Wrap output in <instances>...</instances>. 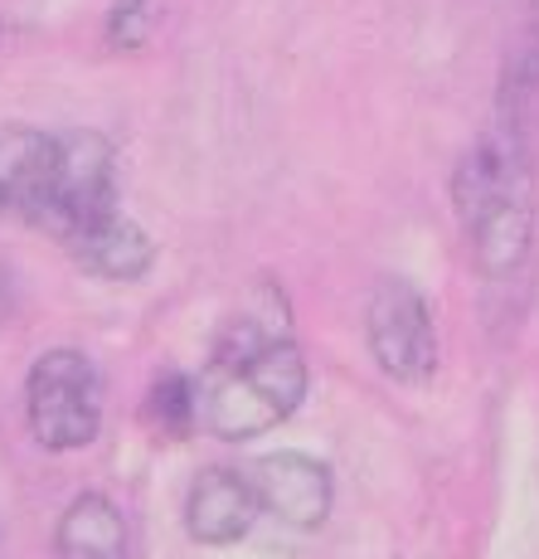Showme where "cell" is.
<instances>
[{
	"label": "cell",
	"instance_id": "1",
	"mask_svg": "<svg viewBox=\"0 0 539 559\" xmlns=\"http://www.w3.org/2000/svg\"><path fill=\"white\" fill-rule=\"evenodd\" d=\"M452 204H457V224L467 234L477 273L491 277V283H505V277L520 273L535 234L530 160H525L520 117H501V127L457 160Z\"/></svg>",
	"mask_w": 539,
	"mask_h": 559
},
{
	"label": "cell",
	"instance_id": "2",
	"mask_svg": "<svg viewBox=\"0 0 539 559\" xmlns=\"http://www.w3.org/2000/svg\"><path fill=\"white\" fill-rule=\"evenodd\" d=\"M301 400H307V356L292 336H283L243 356H209L195 380V424L224 443H248L287 424Z\"/></svg>",
	"mask_w": 539,
	"mask_h": 559
},
{
	"label": "cell",
	"instance_id": "3",
	"mask_svg": "<svg viewBox=\"0 0 539 559\" xmlns=\"http://www.w3.org/2000/svg\"><path fill=\"white\" fill-rule=\"evenodd\" d=\"M25 424L49 453H79L103 428V380L98 365L73 346H53L29 365Z\"/></svg>",
	"mask_w": 539,
	"mask_h": 559
},
{
	"label": "cell",
	"instance_id": "4",
	"mask_svg": "<svg viewBox=\"0 0 539 559\" xmlns=\"http://www.w3.org/2000/svg\"><path fill=\"white\" fill-rule=\"evenodd\" d=\"M364 346L398 384H428L438 374L433 307L408 277H380L364 307Z\"/></svg>",
	"mask_w": 539,
	"mask_h": 559
},
{
	"label": "cell",
	"instance_id": "5",
	"mask_svg": "<svg viewBox=\"0 0 539 559\" xmlns=\"http://www.w3.org/2000/svg\"><path fill=\"white\" fill-rule=\"evenodd\" d=\"M248 481H253L257 511L277 515L292 531H316L326 525L331 501H336V481H331V467L311 453H297V448H283V453H267L257 462H248Z\"/></svg>",
	"mask_w": 539,
	"mask_h": 559
},
{
	"label": "cell",
	"instance_id": "6",
	"mask_svg": "<svg viewBox=\"0 0 539 559\" xmlns=\"http://www.w3.org/2000/svg\"><path fill=\"white\" fill-rule=\"evenodd\" d=\"M257 497L243 467H204L190 481L185 497V531L200 545H233L253 531L257 521Z\"/></svg>",
	"mask_w": 539,
	"mask_h": 559
},
{
	"label": "cell",
	"instance_id": "7",
	"mask_svg": "<svg viewBox=\"0 0 539 559\" xmlns=\"http://www.w3.org/2000/svg\"><path fill=\"white\" fill-rule=\"evenodd\" d=\"M63 249L73 253V263H79L83 273L103 277V283H142L151 273V263H156L151 234L136 219H127L122 210L103 214L98 224H88V229H83L79 239H69Z\"/></svg>",
	"mask_w": 539,
	"mask_h": 559
},
{
	"label": "cell",
	"instance_id": "8",
	"mask_svg": "<svg viewBox=\"0 0 539 559\" xmlns=\"http://www.w3.org/2000/svg\"><path fill=\"white\" fill-rule=\"evenodd\" d=\"M53 559H127V521L103 491H83L53 525Z\"/></svg>",
	"mask_w": 539,
	"mask_h": 559
},
{
	"label": "cell",
	"instance_id": "9",
	"mask_svg": "<svg viewBox=\"0 0 539 559\" xmlns=\"http://www.w3.org/2000/svg\"><path fill=\"white\" fill-rule=\"evenodd\" d=\"M146 418L156 424V433H190L195 428V380H185L180 370L156 374V384L146 394Z\"/></svg>",
	"mask_w": 539,
	"mask_h": 559
},
{
	"label": "cell",
	"instance_id": "10",
	"mask_svg": "<svg viewBox=\"0 0 539 559\" xmlns=\"http://www.w3.org/2000/svg\"><path fill=\"white\" fill-rule=\"evenodd\" d=\"M156 20V0H112L107 10V45L112 49H142Z\"/></svg>",
	"mask_w": 539,
	"mask_h": 559
},
{
	"label": "cell",
	"instance_id": "11",
	"mask_svg": "<svg viewBox=\"0 0 539 559\" xmlns=\"http://www.w3.org/2000/svg\"><path fill=\"white\" fill-rule=\"evenodd\" d=\"M10 307H15V283H10V267L0 263V317H10Z\"/></svg>",
	"mask_w": 539,
	"mask_h": 559
}]
</instances>
